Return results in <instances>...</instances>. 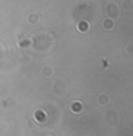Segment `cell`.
<instances>
[{"label":"cell","mask_w":133,"mask_h":136,"mask_svg":"<svg viewBox=\"0 0 133 136\" xmlns=\"http://www.w3.org/2000/svg\"><path fill=\"white\" fill-rule=\"evenodd\" d=\"M72 110H73V112H80V110H82V105H80V102L73 103V106H72Z\"/></svg>","instance_id":"7a4b0ae2"},{"label":"cell","mask_w":133,"mask_h":136,"mask_svg":"<svg viewBox=\"0 0 133 136\" xmlns=\"http://www.w3.org/2000/svg\"><path fill=\"white\" fill-rule=\"evenodd\" d=\"M35 119L37 120V122H44V120H46V113H44L43 110H37L35 113Z\"/></svg>","instance_id":"6da1fadb"},{"label":"cell","mask_w":133,"mask_h":136,"mask_svg":"<svg viewBox=\"0 0 133 136\" xmlns=\"http://www.w3.org/2000/svg\"><path fill=\"white\" fill-rule=\"evenodd\" d=\"M104 26H106V29H112V26H113V23H112V22L109 23V20H106V22H104Z\"/></svg>","instance_id":"277c9868"},{"label":"cell","mask_w":133,"mask_h":136,"mask_svg":"<svg viewBox=\"0 0 133 136\" xmlns=\"http://www.w3.org/2000/svg\"><path fill=\"white\" fill-rule=\"evenodd\" d=\"M87 29H89V24H87V23L82 22L80 24H79V30H80V32H86Z\"/></svg>","instance_id":"3957f363"}]
</instances>
